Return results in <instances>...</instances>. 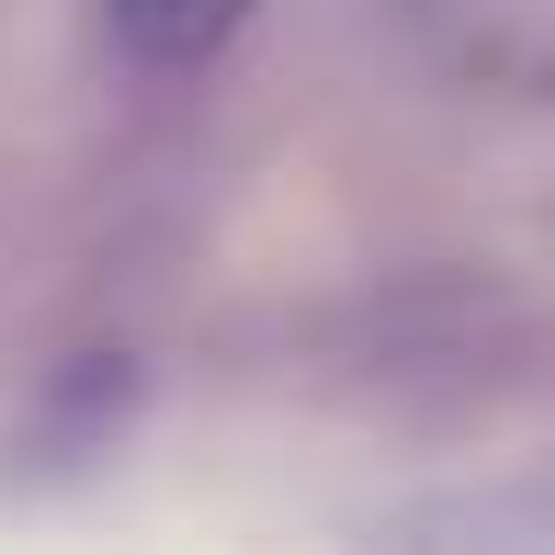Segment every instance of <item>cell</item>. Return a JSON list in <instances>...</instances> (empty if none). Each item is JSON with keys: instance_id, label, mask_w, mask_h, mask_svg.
<instances>
[{"instance_id": "cell-1", "label": "cell", "mask_w": 555, "mask_h": 555, "mask_svg": "<svg viewBox=\"0 0 555 555\" xmlns=\"http://www.w3.org/2000/svg\"><path fill=\"white\" fill-rule=\"evenodd\" d=\"M238 23H249V0H114V35L137 46V57H159V68L216 57Z\"/></svg>"}, {"instance_id": "cell-2", "label": "cell", "mask_w": 555, "mask_h": 555, "mask_svg": "<svg viewBox=\"0 0 555 555\" xmlns=\"http://www.w3.org/2000/svg\"><path fill=\"white\" fill-rule=\"evenodd\" d=\"M544 103H555V57H544Z\"/></svg>"}]
</instances>
